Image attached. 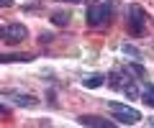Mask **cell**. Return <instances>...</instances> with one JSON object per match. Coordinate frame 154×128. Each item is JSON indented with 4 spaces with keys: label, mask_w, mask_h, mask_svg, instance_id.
Segmentation results:
<instances>
[{
    "label": "cell",
    "mask_w": 154,
    "mask_h": 128,
    "mask_svg": "<svg viewBox=\"0 0 154 128\" xmlns=\"http://www.w3.org/2000/svg\"><path fill=\"white\" fill-rule=\"evenodd\" d=\"M121 51H123V54H128L131 59H141V54H139V49H134L131 44H123V46H121Z\"/></svg>",
    "instance_id": "cell-12"
},
{
    "label": "cell",
    "mask_w": 154,
    "mask_h": 128,
    "mask_svg": "<svg viewBox=\"0 0 154 128\" xmlns=\"http://www.w3.org/2000/svg\"><path fill=\"white\" fill-rule=\"evenodd\" d=\"M100 85H105V74H100V72H93L88 77H82V87H88V90H95Z\"/></svg>",
    "instance_id": "cell-6"
},
{
    "label": "cell",
    "mask_w": 154,
    "mask_h": 128,
    "mask_svg": "<svg viewBox=\"0 0 154 128\" xmlns=\"http://www.w3.org/2000/svg\"><path fill=\"white\" fill-rule=\"evenodd\" d=\"M3 36H5V26H0V39H3Z\"/></svg>",
    "instance_id": "cell-15"
},
{
    "label": "cell",
    "mask_w": 154,
    "mask_h": 128,
    "mask_svg": "<svg viewBox=\"0 0 154 128\" xmlns=\"http://www.w3.org/2000/svg\"><path fill=\"white\" fill-rule=\"evenodd\" d=\"M123 69H126L128 74H134L136 79H144V77H146V69H144L141 64H128V67H123Z\"/></svg>",
    "instance_id": "cell-10"
},
{
    "label": "cell",
    "mask_w": 154,
    "mask_h": 128,
    "mask_svg": "<svg viewBox=\"0 0 154 128\" xmlns=\"http://www.w3.org/2000/svg\"><path fill=\"white\" fill-rule=\"evenodd\" d=\"M0 115H8V108L3 105V103H0Z\"/></svg>",
    "instance_id": "cell-14"
},
{
    "label": "cell",
    "mask_w": 154,
    "mask_h": 128,
    "mask_svg": "<svg viewBox=\"0 0 154 128\" xmlns=\"http://www.w3.org/2000/svg\"><path fill=\"white\" fill-rule=\"evenodd\" d=\"M13 5V0H0V8H11Z\"/></svg>",
    "instance_id": "cell-13"
},
{
    "label": "cell",
    "mask_w": 154,
    "mask_h": 128,
    "mask_svg": "<svg viewBox=\"0 0 154 128\" xmlns=\"http://www.w3.org/2000/svg\"><path fill=\"white\" fill-rule=\"evenodd\" d=\"M64 3H85V0H64Z\"/></svg>",
    "instance_id": "cell-16"
},
{
    "label": "cell",
    "mask_w": 154,
    "mask_h": 128,
    "mask_svg": "<svg viewBox=\"0 0 154 128\" xmlns=\"http://www.w3.org/2000/svg\"><path fill=\"white\" fill-rule=\"evenodd\" d=\"M33 54H0V64H11V61H31Z\"/></svg>",
    "instance_id": "cell-8"
},
{
    "label": "cell",
    "mask_w": 154,
    "mask_h": 128,
    "mask_svg": "<svg viewBox=\"0 0 154 128\" xmlns=\"http://www.w3.org/2000/svg\"><path fill=\"white\" fill-rule=\"evenodd\" d=\"M110 21H113V8H110L108 0L105 3H93L88 8V26L90 28H103Z\"/></svg>",
    "instance_id": "cell-1"
},
{
    "label": "cell",
    "mask_w": 154,
    "mask_h": 128,
    "mask_svg": "<svg viewBox=\"0 0 154 128\" xmlns=\"http://www.w3.org/2000/svg\"><path fill=\"white\" fill-rule=\"evenodd\" d=\"M141 97H144V103H146L149 108H154V85H146V87H144Z\"/></svg>",
    "instance_id": "cell-11"
},
{
    "label": "cell",
    "mask_w": 154,
    "mask_h": 128,
    "mask_svg": "<svg viewBox=\"0 0 154 128\" xmlns=\"http://www.w3.org/2000/svg\"><path fill=\"white\" fill-rule=\"evenodd\" d=\"M108 110L113 113V115L118 118V123H123V126H134V123H139V118H141L139 110L123 105V103H108Z\"/></svg>",
    "instance_id": "cell-2"
},
{
    "label": "cell",
    "mask_w": 154,
    "mask_h": 128,
    "mask_svg": "<svg viewBox=\"0 0 154 128\" xmlns=\"http://www.w3.org/2000/svg\"><path fill=\"white\" fill-rule=\"evenodd\" d=\"M28 36V28L23 26V23H11V26H5V36H3V41H8V44H21L23 39Z\"/></svg>",
    "instance_id": "cell-4"
},
{
    "label": "cell",
    "mask_w": 154,
    "mask_h": 128,
    "mask_svg": "<svg viewBox=\"0 0 154 128\" xmlns=\"http://www.w3.org/2000/svg\"><path fill=\"white\" fill-rule=\"evenodd\" d=\"M149 126H154V118H152V121H149Z\"/></svg>",
    "instance_id": "cell-17"
},
{
    "label": "cell",
    "mask_w": 154,
    "mask_h": 128,
    "mask_svg": "<svg viewBox=\"0 0 154 128\" xmlns=\"http://www.w3.org/2000/svg\"><path fill=\"white\" fill-rule=\"evenodd\" d=\"M77 123H82V126H93V128H113V123L105 121V118H98V115H80Z\"/></svg>",
    "instance_id": "cell-5"
},
{
    "label": "cell",
    "mask_w": 154,
    "mask_h": 128,
    "mask_svg": "<svg viewBox=\"0 0 154 128\" xmlns=\"http://www.w3.org/2000/svg\"><path fill=\"white\" fill-rule=\"evenodd\" d=\"M51 23H54V26H67V23H69V13L67 10H54L51 13Z\"/></svg>",
    "instance_id": "cell-9"
},
{
    "label": "cell",
    "mask_w": 154,
    "mask_h": 128,
    "mask_svg": "<svg viewBox=\"0 0 154 128\" xmlns=\"http://www.w3.org/2000/svg\"><path fill=\"white\" fill-rule=\"evenodd\" d=\"M144 23H146V13H144V8L131 5V8H128V31H131L134 36H139L144 31Z\"/></svg>",
    "instance_id": "cell-3"
},
{
    "label": "cell",
    "mask_w": 154,
    "mask_h": 128,
    "mask_svg": "<svg viewBox=\"0 0 154 128\" xmlns=\"http://www.w3.org/2000/svg\"><path fill=\"white\" fill-rule=\"evenodd\" d=\"M11 100L16 103V105H21V108H36L38 105V100H36V97H31V95H13Z\"/></svg>",
    "instance_id": "cell-7"
}]
</instances>
